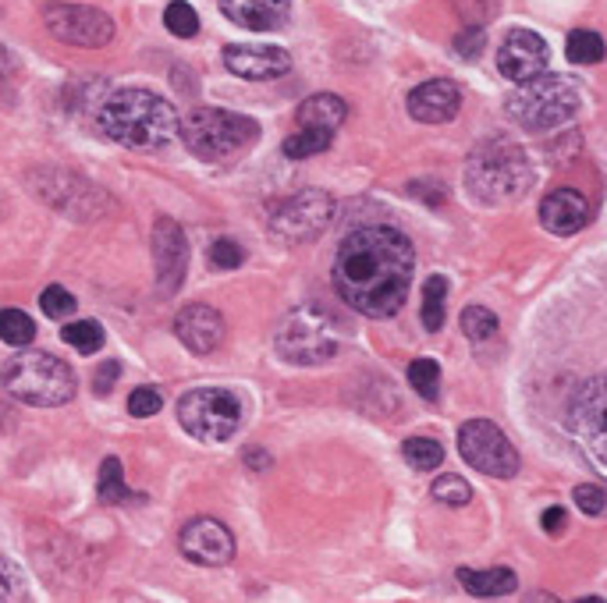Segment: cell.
<instances>
[{
    "mask_svg": "<svg viewBox=\"0 0 607 603\" xmlns=\"http://www.w3.org/2000/svg\"><path fill=\"white\" fill-rule=\"evenodd\" d=\"M412 242L395 228H363L341 242L335 256L338 299L370 320L395 316L412 285Z\"/></svg>",
    "mask_w": 607,
    "mask_h": 603,
    "instance_id": "cell-1",
    "label": "cell"
},
{
    "mask_svg": "<svg viewBox=\"0 0 607 603\" xmlns=\"http://www.w3.org/2000/svg\"><path fill=\"white\" fill-rule=\"evenodd\" d=\"M100 131L128 150H164L182 131L178 111L150 90H118L96 114Z\"/></svg>",
    "mask_w": 607,
    "mask_h": 603,
    "instance_id": "cell-2",
    "label": "cell"
},
{
    "mask_svg": "<svg viewBox=\"0 0 607 603\" xmlns=\"http://www.w3.org/2000/svg\"><path fill=\"white\" fill-rule=\"evenodd\" d=\"M529 182H533V164H529L526 150L501 136L476 146L466 164L469 196L487 206L515 202L529 188Z\"/></svg>",
    "mask_w": 607,
    "mask_h": 603,
    "instance_id": "cell-3",
    "label": "cell"
},
{
    "mask_svg": "<svg viewBox=\"0 0 607 603\" xmlns=\"http://www.w3.org/2000/svg\"><path fill=\"white\" fill-rule=\"evenodd\" d=\"M0 384L11 398L36 408H54L75 398V373L50 351H22V356L8 359V366L0 370Z\"/></svg>",
    "mask_w": 607,
    "mask_h": 603,
    "instance_id": "cell-4",
    "label": "cell"
},
{
    "mask_svg": "<svg viewBox=\"0 0 607 603\" xmlns=\"http://www.w3.org/2000/svg\"><path fill=\"white\" fill-rule=\"evenodd\" d=\"M178 136L189 146V153H196L199 160H227L242 153L249 142H256L259 125L253 117L235 111L196 107L192 114H185Z\"/></svg>",
    "mask_w": 607,
    "mask_h": 603,
    "instance_id": "cell-5",
    "label": "cell"
},
{
    "mask_svg": "<svg viewBox=\"0 0 607 603\" xmlns=\"http://www.w3.org/2000/svg\"><path fill=\"white\" fill-rule=\"evenodd\" d=\"M338 345H341L338 320L316 302L292 309L278 331V351L292 366H320L335 359Z\"/></svg>",
    "mask_w": 607,
    "mask_h": 603,
    "instance_id": "cell-6",
    "label": "cell"
},
{
    "mask_svg": "<svg viewBox=\"0 0 607 603\" xmlns=\"http://www.w3.org/2000/svg\"><path fill=\"white\" fill-rule=\"evenodd\" d=\"M575 111H580V90L555 76L523 82L509 96V117L526 131H551L558 125L572 121Z\"/></svg>",
    "mask_w": 607,
    "mask_h": 603,
    "instance_id": "cell-7",
    "label": "cell"
},
{
    "mask_svg": "<svg viewBox=\"0 0 607 603\" xmlns=\"http://www.w3.org/2000/svg\"><path fill=\"white\" fill-rule=\"evenodd\" d=\"M178 422L189 437L221 444L242 426V402L224 387H199L178 402Z\"/></svg>",
    "mask_w": 607,
    "mask_h": 603,
    "instance_id": "cell-8",
    "label": "cell"
},
{
    "mask_svg": "<svg viewBox=\"0 0 607 603\" xmlns=\"http://www.w3.org/2000/svg\"><path fill=\"white\" fill-rule=\"evenodd\" d=\"M458 451H462V459L476 468V473H487L494 479H512L518 473V451L512 448V440L487 419L462 422Z\"/></svg>",
    "mask_w": 607,
    "mask_h": 603,
    "instance_id": "cell-9",
    "label": "cell"
},
{
    "mask_svg": "<svg viewBox=\"0 0 607 603\" xmlns=\"http://www.w3.org/2000/svg\"><path fill=\"white\" fill-rule=\"evenodd\" d=\"M43 22H47L50 36H57L68 47H107L114 39V22L100 8L85 4H47L43 8Z\"/></svg>",
    "mask_w": 607,
    "mask_h": 603,
    "instance_id": "cell-10",
    "label": "cell"
},
{
    "mask_svg": "<svg viewBox=\"0 0 607 603\" xmlns=\"http://www.w3.org/2000/svg\"><path fill=\"white\" fill-rule=\"evenodd\" d=\"M330 217H335V199L320 188H302L273 213L270 231L284 242H310L330 224Z\"/></svg>",
    "mask_w": 607,
    "mask_h": 603,
    "instance_id": "cell-11",
    "label": "cell"
},
{
    "mask_svg": "<svg viewBox=\"0 0 607 603\" xmlns=\"http://www.w3.org/2000/svg\"><path fill=\"white\" fill-rule=\"evenodd\" d=\"M572 430L590 459L607 468V376L590 380L572 402Z\"/></svg>",
    "mask_w": 607,
    "mask_h": 603,
    "instance_id": "cell-12",
    "label": "cell"
},
{
    "mask_svg": "<svg viewBox=\"0 0 607 603\" xmlns=\"http://www.w3.org/2000/svg\"><path fill=\"white\" fill-rule=\"evenodd\" d=\"M153 267L161 295H175L185 281V267H189V242L171 217H161L153 224Z\"/></svg>",
    "mask_w": 607,
    "mask_h": 603,
    "instance_id": "cell-13",
    "label": "cell"
},
{
    "mask_svg": "<svg viewBox=\"0 0 607 603\" xmlns=\"http://www.w3.org/2000/svg\"><path fill=\"white\" fill-rule=\"evenodd\" d=\"M547 61H551V50H547V43L537 33H529V28H512L498 50L501 76L518 85L540 79L547 71Z\"/></svg>",
    "mask_w": 607,
    "mask_h": 603,
    "instance_id": "cell-14",
    "label": "cell"
},
{
    "mask_svg": "<svg viewBox=\"0 0 607 603\" xmlns=\"http://www.w3.org/2000/svg\"><path fill=\"white\" fill-rule=\"evenodd\" d=\"M178 547L192 565L221 568L235 557V536H231V529L217 519H192L182 529Z\"/></svg>",
    "mask_w": 607,
    "mask_h": 603,
    "instance_id": "cell-15",
    "label": "cell"
},
{
    "mask_svg": "<svg viewBox=\"0 0 607 603\" xmlns=\"http://www.w3.org/2000/svg\"><path fill=\"white\" fill-rule=\"evenodd\" d=\"M224 316L217 313L213 305H185L182 313L175 316V334H178V341L196 351V356H210V351L221 348L224 341Z\"/></svg>",
    "mask_w": 607,
    "mask_h": 603,
    "instance_id": "cell-16",
    "label": "cell"
},
{
    "mask_svg": "<svg viewBox=\"0 0 607 603\" xmlns=\"http://www.w3.org/2000/svg\"><path fill=\"white\" fill-rule=\"evenodd\" d=\"M462 111V90L447 79H433L409 93V114L419 125H444Z\"/></svg>",
    "mask_w": 607,
    "mask_h": 603,
    "instance_id": "cell-17",
    "label": "cell"
},
{
    "mask_svg": "<svg viewBox=\"0 0 607 603\" xmlns=\"http://www.w3.org/2000/svg\"><path fill=\"white\" fill-rule=\"evenodd\" d=\"M224 65H227V71H235L238 79L267 82V79L288 76L292 57H288V50H281V47H227Z\"/></svg>",
    "mask_w": 607,
    "mask_h": 603,
    "instance_id": "cell-18",
    "label": "cell"
},
{
    "mask_svg": "<svg viewBox=\"0 0 607 603\" xmlns=\"http://www.w3.org/2000/svg\"><path fill=\"white\" fill-rule=\"evenodd\" d=\"M586 220H590V202L575 188H555L540 202V224L551 234H575L580 228H586Z\"/></svg>",
    "mask_w": 607,
    "mask_h": 603,
    "instance_id": "cell-19",
    "label": "cell"
},
{
    "mask_svg": "<svg viewBox=\"0 0 607 603\" xmlns=\"http://www.w3.org/2000/svg\"><path fill=\"white\" fill-rule=\"evenodd\" d=\"M221 11L231 22L242 28H253V33H270V28H281L292 14V0H217Z\"/></svg>",
    "mask_w": 607,
    "mask_h": 603,
    "instance_id": "cell-20",
    "label": "cell"
},
{
    "mask_svg": "<svg viewBox=\"0 0 607 603\" xmlns=\"http://www.w3.org/2000/svg\"><path fill=\"white\" fill-rule=\"evenodd\" d=\"M295 117H299L302 128L330 131V136H335V131L345 125V117H349V103H345L341 96H335V93H316V96H310L306 103H302Z\"/></svg>",
    "mask_w": 607,
    "mask_h": 603,
    "instance_id": "cell-21",
    "label": "cell"
},
{
    "mask_svg": "<svg viewBox=\"0 0 607 603\" xmlns=\"http://www.w3.org/2000/svg\"><path fill=\"white\" fill-rule=\"evenodd\" d=\"M458 582L466 585L469 596H509L515 593V571L512 568H487V571H472V568H458Z\"/></svg>",
    "mask_w": 607,
    "mask_h": 603,
    "instance_id": "cell-22",
    "label": "cell"
},
{
    "mask_svg": "<svg viewBox=\"0 0 607 603\" xmlns=\"http://www.w3.org/2000/svg\"><path fill=\"white\" fill-rule=\"evenodd\" d=\"M444 299H447V281L441 274H433L427 277V285H423V309H419V316H423V327L433 334V331H441L444 327Z\"/></svg>",
    "mask_w": 607,
    "mask_h": 603,
    "instance_id": "cell-23",
    "label": "cell"
},
{
    "mask_svg": "<svg viewBox=\"0 0 607 603\" xmlns=\"http://www.w3.org/2000/svg\"><path fill=\"white\" fill-rule=\"evenodd\" d=\"M401 454L412 468H419V473H433V468L444 462V448L433 437H409L401 444Z\"/></svg>",
    "mask_w": 607,
    "mask_h": 603,
    "instance_id": "cell-24",
    "label": "cell"
},
{
    "mask_svg": "<svg viewBox=\"0 0 607 603\" xmlns=\"http://www.w3.org/2000/svg\"><path fill=\"white\" fill-rule=\"evenodd\" d=\"M330 131H316V128H302V131H295V136H288L284 139V156L288 160H310V156H316V153H324V150H330Z\"/></svg>",
    "mask_w": 607,
    "mask_h": 603,
    "instance_id": "cell-25",
    "label": "cell"
},
{
    "mask_svg": "<svg viewBox=\"0 0 607 603\" xmlns=\"http://www.w3.org/2000/svg\"><path fill=\"white\" fill-rule=\"evenodd\" d=\"M565 54L572 65H597L604 61V39L597 33H590V28H575L569 33V43H565Z\"/></svg>",
    "mask_w": 607,
    "mask_h": 603,
    "instance_id": "cell-26",
    "label": "cell"
},
{
    "mask_svg": "<svg viewBox=\"0 0 607 603\" xmlns=\"http://www.w3.org/2000/svg\"><path fill=\"white\" fill-rule=\"evenodd\" d=\"M96 490H100V501H107V505H125V501H132V490L125 487V473H121V462H118V459H107L104 465H100V483H96Z\"/></svg>",
    "mask_w": 607,
    "mask_h": 603,
    "instance_id": "cell-27",
    "label": "cell"
},
{
    "mask_svg": "<svg viewBox=\"0 0 607 603\" xmlns=\"http://www.w3.org/2000/svg\"><path fill=\"white\" fill-rule=\"evenodd\" d=\"M36 337V323L22 309H0V341L11 348H22Z\"/></svg>",
    "mask_w": 607,
    "mask_h": 603,
    "instance_id": "cell-28",
    "label": "cell"
},
{
    "mask_svg": "<svg viewBox=\"0 0 607 603\" xmlns=\"http://www.w3.org/2000/svg\"><path fill=\"white\" fill-rule=\"evenodd\" d=\"M65 341L82 351V356H93V351L104 348V327H100L96 320H75V323H68V327L61 331Z\"/></svg>",
    "mask_w": 607,
    "mask_h": 603,
    "instance_id": "cell-29",
    "label": "cell"
},
{
    "mask_svg": "<svg viewBox=\"0 0 607 603\" xmlns=\"http://www.w3.org/2000/svg\"><path fill=\"white\" fill-rule=\"evenodd\" d=\"M462 331H466L469 341H490L498 334V316L483 305L462 309Z\"/></svg>",
    "mask_w": 607,
    "mask_h": 603,
    "instance_id": "cell-30",
    "label": "cell"
},
{
    "mask_svg": "<svg viewBox=\"0 0 607 603\" xmlns=\"http://www.w3.org/2000/svg\"><path fill=\"white\" fill-rule=\"evenodd\" d=\"M409 384L416 387V394H423L427 402H433L441 394V366L433 359H416L409 366Z\"/></svg>",
    "mask_w": 607,
    "mask_h": 603,
    "instance_id": "cell-31",
    "label": "cell"
},
{
    "mask_svg": "<svg viewBox=\"0 0 607 603\" xmlns=\"http://www.w3.org/2000/svg\"><path fill=\"white\" fill-rule=\"evenodd\" d=\"M164 25H167L171 36L192 39L199 33V14L192 11V4H185V0H175V4H167V11H164Z\"/></svg>",
    "mask_w": 607,
    "mask_h": 603,
    "instance_id": "cell-32",
    "label": "cell"
},
{
    "mask_svg": "<svg viewBox=\"0 0 607 603\" xmlns=\"http://www.w3.org/2000/svg\"><path fill=\"white\" fill-rule=\"evenodd\" d=\"M433 501H441L447 508H466L472 501V487L462 476H441L433 483Z\"/></svg>",
    "mask_w": 607,
    "mask_h": 603,
    "instance_id": "cell-33",
    "label": "cell"
},
{
    "mask_svg": "<svg viewBox=\"0 0 607 603\" xmlns=\"http://www.w3.org/2000/svg\"><path fill=\"white\" fill-rule=\"evenodd\" d=\"M0 603H28V585L19 565L0 557Z\"/></svg>",
    "mask_w": 607,
    "mask_h": 603,
    "instance_id": "cell-34",
    "label": "cell"
},
{
    "mask_svg": "<svg viewBox=\"0 0 607 603\" xmlns=\"http://www.w3.org/2000/svg\"><path fill=\"white\" fill-rule=\"evenodd\" d=\"M75 295H71L68 288H61V285H50L47 291H43L39 295V309L43 313H47L50 320H68L71 313H75Z\"/></svg>",
    "mask_w": 607,
    "mask_h": 603,
    "instance_id": "cell-35",
    "label": "cell"
},
{
    "mask_svg": "<svg viewBox=\"0 0 607 603\" xmlns=\"http://www.w3.org/2000/svg\"><path fill=\"white\" fill-rule=\"evenodd\" d=\"M245 263V248L238 242H231V239H217L210 245V267L217 270H235Z\"/></svg>",
    "mask_w": 607,
    "mask_h": 603,
    "instance_id": "cell-36",
    "label": "cell"
},
{
    "mask_svg": "<svg viewBox=\"0 0 607 603\" xmlns=\"http://www.w3.org/2000/svg\"><path fill=\"white\" fill-rule=\"evenodd\" d=\"M161 408H164V398L156 387H136L132 394H128V411H132L136 419H150Z\"/></svg>",
    "mask_w": 607,
    "mask_h": 603,
    "instance_id": "cell-37",
    "label": "cell"
},
{
    "mask_svg": "<svg viewBox=\"0 0 607 603\" xmlns=\"http://www.w3.org/2000/svg\"><path fill=\"white\" fill-rule=\"evenodd\" d=\"M483 47H487V33L480 25L455 36V57H462V61H476V57L483 54Z\"/></svg>",
    "mask_w": 607,
    "mask_h": 603,
    "instance_id": "cell-38",
    "label": "cell"
},
{
    "mask_svg": "<svg viewBox=\"0 0 607 603\" xmlns=\"http://www.w3.org/2000/svg\"><path fill=\"white\" fill-rule=\"evenodd\" d=\"M572 497H575V505H580L583 514H604L607 511V494L597 487V483H580Z\"/></svg>",
    "mask_w": 607,
    "mask_h": 603,
    "instance_id": "cell-39",
    "label": "cell"
},
{
    "mask_svg": "<svg viewBox=\"0 0 607 603\" xmlns=\"http://www.w3.org/2000/svg\"><path fill=\"white\" fill-rule=\"evenodd\" d=\"M118 373H121V366L114 362V359H107L104 366H100V373L93 376V391H96V394H107L114 380H118Z\"/></svg>",
    "mask_w": 607,
    "mask_h": 603,
    "instance_id": "cell-40",
    "label": "cell"
},
{
    "mask_svg": "<svg viewBox=\"0 0 607 603\" xmlns=\"http://www.w3.org/2000/svg\"><path fill=\"white\" fill-rule=\"evenodd\" d=\"M540 522H544V529H547V533H551V536H558L561 529H565V522H569V519H565V511H561V508H547Z\"/></svg>",
    "mask_w": 607,
    "mask_h": 603,
    "instance_id": "cell-41",
    "label": "cell"
},
{
    "mask_svg": "<svg viewBox=\"0 0 607 603\" xmlns=\"http://www.w3.org/2000/svg\"><path fill=\"white\" fill-rule=\"evenodd\" d=\"M14 71H19V61H14V57H11L4 47H0V85L11 82V79H14Z\"/></svg>",
    "mask_w": 607,
    "mask_h": 603,
    "instance_id": "cell-42",
    "label": "cell"
},
{
    "mask_svg": "<svg viewBox=\"0 0 607 603\" xmlns=\"http://www.w3.org/2000/svg\"><path fill=\"white\" fill-rule=\"evenodd\" d=\"M526 603H558V600H555L551 593H529Z\"/></svg>",
    "mask_w": 607,
    "mask_h": 603,
    "instance_id": "cell-43",
    "label": "cell"
},
{
    "mask_svg": "<svg viewBox=\"0 0 607 603\" xmlns=\"http://www.w3.org/2000/svg\"><path fill=\"white\" fill-rule=\"evenodd\" d=\"M575 603H604L600 596H583V600H575Z\"/></svg>",
    "mask_w": 607,
    "mask_h": 603,
    "instance_id": "cell-44",
    "label": "cell"
}]
</instances>
